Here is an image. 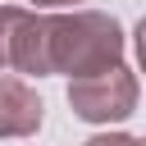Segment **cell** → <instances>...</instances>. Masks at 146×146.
<instances>
[{
	"label": "cell",
	"instance_id": "obj_6",
	"mask_svg": "<svg viewBox=\"0 0 146 146\" xmlns=\"http://www.w3.org/2000/svg\"><path fill=\"white\" fill-rule=\"evenodd\" d=\"M82 0H32V9H73Z\"/></svg>",
	"mask_w": 146,
	"mask_h": 146
},
{
	"label": "cell",
	"instance_id": "obj_3",
	"mask_svg": "<svg viewBox=\"0 0 146 146\" xmlns=\"http://www.w3.org/2000/svg\"><path fill=\"white\" fill-rule=\"evenodd\" d=\"M68 110L87 123H123L137 110V78L132 68L114 64L105 73H87L68 82Z\"/></svg>",
	"mask_w": 146,
	"mask_h": 146
},
{
	"label": "cell",
	"instance_id": "obj_5",
	"mask_svg": "<svg viewBox=\"0 0 146 146\" xmlns=\"http://www.w3.org/2000/svg\"><path fill=\"white\" fill-rule=\"evenodd\" d=\"M82 146H141L132 132H100V137H87Z\"/></svg>",
	"mask_w": 146,
	"mask_h": 146
},
{
	"label": "cell",
	"instance_id": "obj_4",
	"mask_svg": "<svg viewBox=\"0 0 146 146\" xmlns=\"http://www.w3.org/2000/svg\"><path fill=\"white\" fill-rule=\"evenodd\" d=\"M46 123V100L32 82L0 73V137H32Z\"/></svg>",
	"mask_w": 146,
	"mask_h": 146
},
{
	"label": "cell",
	"instance_id": "obj_1",
	"mask_svg": "<svg viewBox=\"0 0 146 146\" xmlns=\"http://www.w3.org/2000/svg\"><path fill=\"white\" fill-rule=\"evenodd\" d=\"M123 27L114 14L100 9H78L73 14H50V73L87 78L123 64Z\"/></svg>",
	"mask_w": 146,
	"mask_h": 146
},
{
	"label": "cell",
	"instance_id": "obj_2",
	"mask_svg": "<svg viewBox=\"0 0 146 146\" xmlns=\"http://www.w3.org/2000/svg\"><path fill=\"white\" fill-rule=\"evenodd\" d=\"M0 68H18L32 78L50 73V14L0 5Z\"/></svg>",
	"mask_w": 146,
	"mask_h": 146
}]
</instances>
